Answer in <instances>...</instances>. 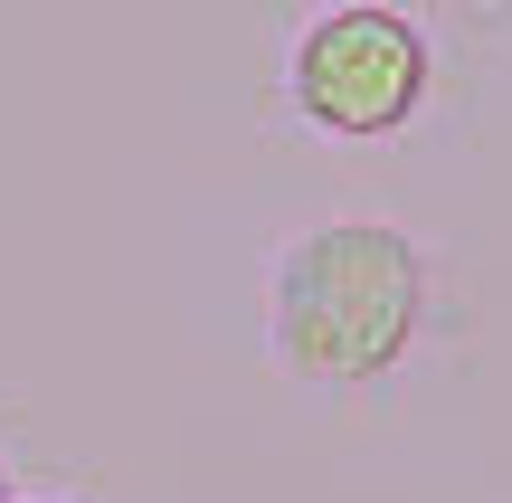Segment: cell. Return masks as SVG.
<instances>
[{
    "label": "cell",
    "instance_id": "obj_1",
    "mask_svg": "<svg viewBox=\"0 0 512 503\" xmlns=\"http://www.w3.org/2000/svg\"><path fill=\"white\" fill-rule=\"evenodd\" d=\"M418 247L380 219L313 228L275 276V342L304 380H380L418 333Z\"/></svg>",
    "mask_w": 512,
    "mask_h": 503
},
{
    "label": "cell",
    "instance_id": "obj_2",
    "mask_svg": "<svg viewBox=\"0 0 512 503\" xmlns=\"http://www.w3.org/2000/svg\"><path fill=\"white\" fill-rule=\"evenodd\" d=\"M427 95V38L408 29L399 10H332L304 29L294 48V105L313 114L323 133H399Z\"/></svg>",
    "mask_w": 512,
    "mask_h": 503
},
{
    "label": "cell",
    "instance_id": "obj_3",
    "mask_svg": "<svg viewBox=\"0 0 512 503\" xmlns=\"http://www.w3.org/2000/svg\"><path fill=\"white\" fill-rule=\"evenodd\" d=\"M0 503H10V485H0Z\"/></svg>",
    "mask_w": 512,
    "mask_h": 503
}]
</instances>
